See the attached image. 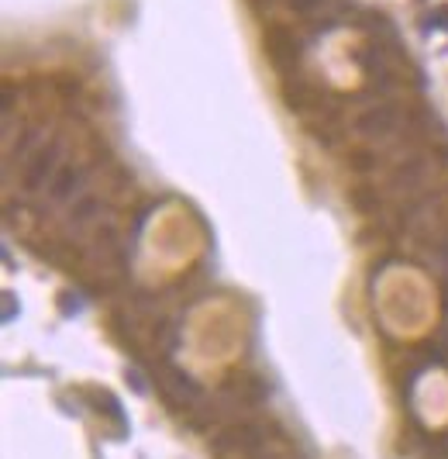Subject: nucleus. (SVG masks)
<instances>
[{"label":"nucleus","mask_w":448,"mask_h":459,"mask_svg":"<svg viewBox=\"0 0 448 459\" xmlns=\"http://www.w3.org/2000/svg\"><path fill=\"white\" fill-rule=\"evenodd\" d=\"M245 7H249L256 18H269V11L276 7V0H245Z\"/></svg>","instance_id":"obj_10"},{"label":"nucleus","mask_w":448,"mask_h":459,"mask_svg":"<svg viewBox=\"0 0 448 459\" xmlns=\"http://www.w3.org/2000/svg\"><path fill=\"white\" fill-rule=\"evenodd\" d=\"M262 52H266L269 66L290 80V73L297 76V66H300L304 52H307V42H304V35L297 32L293 25H287V21H269V25L262 28Z\"/></svg>","instance_id":"obj_1"},{"label":"nucleus","mask_w":448,"mask_h":459,"mask_svg":"<svg viewBox=\"0 0 448 459\" xmlns=\"http://www.w3.org/2000/svg\"><path fill=\"white\" fill-rule=\"evenodd\" d=\"M349 204H352L355 211H362V214H373V211H380V194L369 183H355L352 191H349Z\"/></svg>","instance_id":"obj_6"},{"label":"nucleus","mask_w":448,"mask_h":459,"mask_svg":"<svg viewBox=\"0 0 448 459\" xmlns=\"http://www.w3.org/2000/svg\"><path fill=\"white\" fill-rule=\"evenodd\" d=\"M345 163H349V169H352V173H359V176H366V173H373V169L380 166V156H376L373 149H352Z\"/></svg>","instance_id":"obj_8"},{"label":"nucleus","mask_w":448,"mask_h":459,"mask_svg":"<svg viewBox=\"0 0 448 459\" xmlns=\"http://www.w3.org/2000/svg\"><path fill=\"white\" fill-rule=\"evenodd\" d=\"M56 156H59V145H56V142L35 152V159L28 163V169H25V191H38V187L52 176V169H56Z\"/></svg>","instance_id":"obj_5"},{"label":"nucleus","mask_w":448,"mask_h":459,"mask_svg":"<svg viewBox=\"0 0 448 459\" xmlns=\"http://www.w3.org/2000/svg\"><path fill=\"white\" fill-rule=\"evenodd\" d=\"M397 125H400V114L390 104H369L366 111L355 114V131L366 138H386V135H393Z\"/></svg>","instance_id":"obj_2"},{"label":"nucleus","mask_w":448,"mask_h":459,"mask_svg":"<svg viewBox=\"0 0 448 459\" xmlns=\"http://www.w3.org/2000/svg\"><path fill=\"white\" fill-rule=\"evenodd\" d=\"M80 180H83V173H80L76 166L59 169V173H56V180H52V197H56V200H66L73 191H80Z\"/></svg>","instance_id":"obj_7"},{"label":"nucleus","mask_w":448,"mask_h":459,"mask_svg":"<svg viewBox=\"0 0 448 459\" xmlns=\"http://www.w3.org/2000/svg\"><path fill=\"white\" fill-rule=\"evenodd\" d=\"M283 7L300 21H311V18H321V14H335L338 21H349L355 14L352 0H283Z\"/></svg>","instance_id":"obj_3"},{"label":"nucleus","mask_w":448,"mask_h":459,"mask_svg":"<svg viewBox=\"0 0 448 459\" xmlns=\"http://www.w3.org/2000/svg\"><path fill=\"white\" fill-rule=\"evenodd\" d=\"M283 100H287L290 111H297V114H304V111H311V107H318L321 104V90L311 83V80H304V76H293L283 83Z\"/></svg>","instance_id":"obj_4"},{"label":"nucleus","mask_w":448,"mask_h":459,"mask_svg":"<svg viewBox=\"0 0 448 459\" xmlns=\"http://www.w3.org/2000/svg\"><path fill=\"white\" fill-rule=\"evenodd\" d=\"M428 25H431V28H442V32H448V0H442V4H435V7H431Z\"/></svg>","instance_id":"obj_9"}]
</instances>
